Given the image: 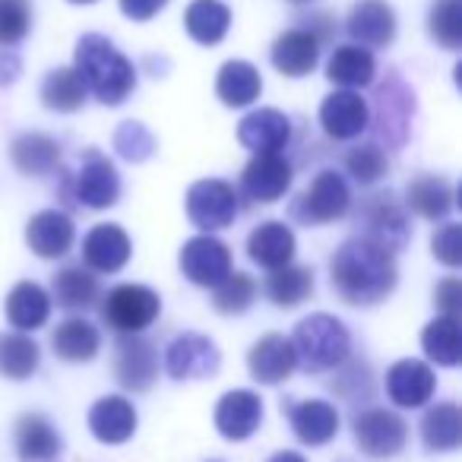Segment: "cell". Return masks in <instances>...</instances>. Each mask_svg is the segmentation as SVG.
Returning <instances> with one entry per match:
<instances>
[{
    "label": "cell",
    "mask_w": 462,
    "mask_h": 462,
    "mask_svg": "<svg viewBox=\"0 0 462 462\" xmlns=\"http://www.w3.org/2000/svg\"><path fill=\"white\" fill-rule=\"evenodd\" d=\"M329 285L348 308H374L399 285L396 257L365 238H348L329 260Z\"/></svg>",
    "instance_id": "6da1fadb"
},
{
    "label": "cell",
    "mask_w": 462,
    "mask_h": 462,
    "mask_svg": "<svg viewBox=\"0 0 462 462\" xmlns=\"http://www.w3.org/2000/svg\"><path fill=\"white\" fill-rule=\"evenodd\" d=\"M73 73L83 83L86 96L98 98L108 108H117L136 89V67L115 48V42L98 32H89L77 42Z\"/></svg>",
    "instance_id": "7a4b0ae2"
},
{
    "label": "cell",
    "mask_w": 462,
    "mask_h": 462,
    "mask_svg": "<svg viewBox=\"0 0 462 462\" xmlns=\"http://www.w3.org/2000/svg\"><path fill=\"white\" fill-rule=\"evenodd\" d=\"M291 348H295L298 367H304L308 374L336 371L352 355V333L339 317L310 314L295 327Z\"/></svg>",
    "instance_id": "3957f363"
},
{
    "label": "cell",
    "mask_w": 462,
    "mask_h": 462,
    "mask_svg": "<svg viewBox=\"0 0 462 462\" xmlns=\"http://www.w3.org/2000/svg\"><path fill=\"white\" fill-rule=\"evenodd\" d=\"M60 197L83 209H111L121 199V174L98 149H83L73 168L60 171Z\"/></svg>",
    "instance_id": "277c9868"
},
{
    "label": "cell",
    "mask_w": 462,
    "mask_h": 462,
    "mask_svg": "<svg viewBox=\"0 0 462 462\" xmlns=\"http://www.w3.org/2000/svg\"><path fill=\"white\" fill-rule=\"evenodd\" d=\"M415 89L402 79L399 70H390L383 77V83L374 89V111H371V124L374 136H377L380 149H399L409 143L411 136V117H415Z\"/></svg>",
    "instance_id": "5b68a950"
},
{
    "label": "cell",
    "mask_w": 462,
    "mask_h": 462,
    "mask_svg": "<svg viewBox=\"0 0 462 462\" xmlns=\"http://www.w3.org/2000/svg\"><path fill=\"white\" fill-rule=\"evenodd\" d=\"M355 222H358V238L383 247L393 257L399 251H405L411 241L409 209H405L402 199L393 190H377L361 199L358 212H355Z\"/></svg>",
    "instance_id": "8992f818"
},
{
    "label": "cell",
    "mask_w": 462,
    "mask_h": 462,
    "mask_svg": "<svg viewBox=\"0 0 462 462\" xmlns=\"http://www.w3.org/2000/svg\"><path fill=\"white\" fill-rule=\"evenodd\" d=\"M352 209V190L348 180L333 168L317 171V178L308 184V190L289 206V216L295 222L308 225V228H320V225L339 222Z\"/></svg>",
    "instance_id": "52a82bcc"
},
{
    "label": "cell",
    "mask_w": 462,
    "mask_h": 462,
    "mask_svg": "<svg viewBox=\"0 0 462 462\" xmlns=\"http://www.w3.org/2000/svg\"><path fill=\"white\" fill-rule=\"evenodd\" d=\"M162 314V298L149 285L124 282L102 298V320L117 336H140Z\"/></svg>",
    "instance_id": "ba28073f"
},
{
    "label": "cell",
    "mask_w": 462,
    "mask_h": 462,
    "mask_svg": "<svg viewBox=\"0 0 462 462\" xmlns=\"http://www.w3.org/2000/svg\"><path fill=\"white\" fill-rule=\"evenodd\" d=\"M238 190L228 184V180L218 178H203L197 184H190L184 199L187 218H190L193 228H199L203 235H212V231H222L228 225H235L241 212L238 203Z\"/></svg>",
    "instance_id": "9c48e42d"
},
{
    "label": "cell",
    "mask_w": 462,
    "mask_h": 462,
    "mask_svg": "<svg viewBox=\"0 0 462 462\" xmlns=\"http://www.w3.org/2000/svg\"><path fill=\"white\" fill-rule=\"evenodd\" d=\"M355 443L365 456L371 459H393L402 453L405 440H409V428L405 421L390 409H365L352 418Z\"/></svg>",
    "instance_id": "30bf717a"
},
{
    "label": "cell",
    "mask_w": 462,
    "mask_h": 462,
    "mask_svg": "<svg viewBox=\"0 0 462 462\" xmlns=\"http://www.w3.org/2000/svg\"><path fill=\"white\" fill-rule=\"evenodd\" d=\"M178 266L187 282L199 285V289H216L231 273V251L216 235H197V238L184 241L178 254Z\"/></svg>",
    "instance_id": "8fae6325"
},
{
    "label": "cell",
    "mask_w": 462,
    "mask_h": 462,
    "mask_svg": "<svg viewBox=\"0 0 462 462\" xmlns=\"http://www.w3.org/2000/svg\"><path fill=\"white\" fill-rule=\"evenodd\" d=\"M222 367V352L209 336L180 333L165 348V371L174 380H206L216 377Z\"/></svg>",
    "instance_id": "7c38bea8"
},
{
    "label": "cell",
    "mask_w": 462,
    "mask_h": 462,
    "mask_svg": "<svg viewBox=\"0 0 462 462\" xmlns=\"http://www.w3.org/2000/svg\"><path fill=\"white\" fill-rule=\"evenodd\" d=\"M291 180H295L291 162L282 152H266V155H254L245 165V171H241V190L254 203L270 206L279 203L289 193Z\"/></svg>",
    "instance_id": "4fadbf2b"
},
{
    "label": "cell",
    "mask_w": 462,
    "mask_h": 462,
    "mask_svg": "<svg viewBox=\"0 0 462 462\" xmlns=\"http://www.w3.org/2000/svg\"><path fill=\"white\" fill-rule=\"evenodd\" d=\"M115 377L124 390H152L159 380V348L143 336H121L115 346Z\"/></svg>",
    "instance_id": "5bb4252c"
},
{
    "label": "cell",
    "mask_w": 462,
    "mask_h": 462,
    "mask_svg": "<svg viewBox=\"0 0 462 462\" xmlns=\"http://www.w3.org/2000/svg\"><path fill=\"white\" fill-rule=\"evenodd\" d=\"M346 32L352 39V45L361 48H390L396 42L399 23L396 10L386 4V0H358L352 10H348Z\"/></svg>",
    "instance_id": "9a60e30c"
},
{
    "label": "cell",
    "mask_w": 462,
    "mask_h": 462,
    "mask_svg": "<svg viewBox=\"0 0 462 462\" xmlns=\"http://www.w3.org/2000/svg\"><path fill=\"white\" fill-rule=\"evenodd\" d=\"M317 117H320V127L329 140L346 143V140H358L367 130V124H371V108H367V102L358 92L336 89L323 98L320 115Z\"/></svg>",
    "instance_id": "2e32d148"
},
{
    "label": "cell",
    "mask_w": 462,
    "mask_h": 462,
    "mask_svg": "<svg viewBox=\"0 0 462 462\" xmlns=\"http://www.w3.org/2000/svg\"><path fill=\"white\" fill-rule=\"evenodd\" d=\"M130 235L115 222H102L92 225L83 238V263L89 273H121L130 263Z\"/></svg>",
    "instance_id": "e0dca14e"
},
{
    "label": "cell",
    "mask_w": 462,
    "mask_h": 462,
    "mask_svg": "<svg viewBox=\"0 0 462 462\" xmlns=\"http://www.w3.org/2000/svg\"><path fill=\"white\" fill-rule=\"evenodd\" d=\"M73 241H77V228H73V218L64 209H42L26 225L29 251L42 260H58L70 254Z\"/></svg>",
    "instance_id": "ac0fdd59"
},
{
    "label": "cell",
    "mask_w": 462,
    "mask_h": 462,
    "mask_svg": "<svg viewBox=\"0 0 462 462\" xmlns=\"http://www.w3.org/2000/svg\"><path fill=\"white\" fill-rule=\"evenodd\" d=\"M295 367H298L295 348H291L289 336H282V333H266L263 339L254 342L251 355H247V371L263 386L285 383Z\"/></svg>",
    "instance_id": "d6986e66"
},
{
    "label": "cell",
    "mask_w": 462,
    "mask_h": 462,
    "mask_svg": "<svg viewBox=\"0 0 462 462\" xmlns=\"http://www.w3.org/2000/svg\"><path fill=\"white\" fill-rule=\"evenodd\" d=\"M437 390V377L430 365L415 358H402L386 371V396L399 405V409H421L430 402Z\"/></svg>",
    "instance_id": "ffe728a7"
},
{
    "label": "cell",
    "mask_w": 462,
    "mask_h": 462,
    "mask_svg": "<svg viewBox=\"0 0 462 462\" xmlns=\"http://www.w3.org/2000/svg\"><path fill=\"white\" fill-rule=\"evenodd\" d=\"M295 231L289 228L279 218H270V222H260L257 228L247 235V257L251 263H257L260 270H282L295 260Z\"/></svg>",
    "instance_id": "44dd1931"
},
{
    "label": "cell",
    "mask_w": 462,
    "mask_h": 462,
    "mask_svg": "<svg viewBox=\"0 0 462 462\" xmlns=\"http://www.w3.org/2000/svg\"><path fill=\"white\" fill-rule=\"evenodd\" d=\"M263 421V399L254 390H231L216 405V428L228 440H247Z\"/></svg>",
    "instance_id": "7402d4cb"
},
{
    "label": "cell",
    "mask_w": 462,
    "mask_h": 462,
    "mask_svg": "<svg viewBox=\"0 0 462 462\" xmlns=\"http://www.w3.org/2000/svg\"><path fill=\"white\" fill-rule=\"evenodd\" d=\"M238 140L254 155L279 152L291 140V121L279 108H257L238 124Z\"/></svg>",
    "instance_id": "603a6c76"
},
{
    "label": "cell",
    "mask_w": 462,
    "mask_h": 462,
    "mask_svg": "<svg viewBox=\"0 0 462 462\" xmlns=\"http://www.w3.org/2000/svg\"><path fill=\"white\" fill-rule=\"evenodd\" d=\"M270 60L282 77L301 79V77H308V73H314L317 64H320V42H317L308 29L295 26L273 42Z\"/></svg>",
    "instance_id": "cb8c5ba5"
},
{
    "label": "cell",
    "mask_w": 462,
    "mask_h": 462,
    "mask_svg": "<svg viewBox=\"0 0 462 462\" xmlns=\"http://www.w3.org/2000/svg\"><path fill=\"white\" fill-rule=\"evenodd\" d=\"M291 430L308 447H323L339 434V411L327 399H304V402L289 405Z\"/></svg>",
    "instance_id": "d4e9b609"
},
{
    "label": "cell",
    "mask_w": 462,
    "mask_h": 462,
    "mask_svg": "<svg viewBox=\"0 0 462 462\" xmlns=\"http://www.w3.org/2000/svg\"><path fill=\"white\" fill-rule=\"evenodd\" d=\"M402 206L428 222H443L456 206L453 184L447 178H437V174H421V178L409 180Z\"/></svg>",
    "instance_id": "484cf974"
},
{
    "label": "cell",
    "mask_w": 462,
    "mask_h": 462,
    "mask_svg": "<svg viewBox=\"0 0 462 462\" xmlns=\"http://www.w3.org/2000/svg\"><path fill=\"white\" fill-rule=\"evenodd\" d=\"M263 92V77L251 60H225L216 77V96L225 108H247Z\"/></svg>",
    "instance_id": "4316f807"
},
{
    "label": "cell",
    "mask_w": 462,
    "mask_h": 462,
    "mask_svg": "<svg viewBox=\"0 0 462 462\" xmlns=\"http://www.w3.org/2000/svg\"><path fill=\"white\" fill-rule=\"evenodd\" d=\"M89 430L102 443H127L136 430V409L124 396H102L89 409Z\"/></svg>",
    "instance_id": "83f0119b"
},
{
    "label": "cell",
    "mask_w": 462,
    "mask_h": 462,
    "mask_svg": "<svg viewBox=\"0 0 462 462\" xmlns=\"http://www.w3.org/2000/svg\"><path fill=\"white\" fill-rule=\"evenodd\" d=\"M64 440L45 415H23L16 421V453L23 462H58Z\"/></svg>",
    "instance_id": "f1b7e54d"
},
{
    "label": "cell",
    "mask_w": 462,
    "mask_h": 462,
    "mask_svg": "<svg viewBox=\"0 0 462 462\" xmlns=\"http://www.w3.org/2000/svg\"><path fill=\"white\" fill-rule=\"evenodd\" d=\"M7 320L16 327V333H35L51 317V295L39 282H16L7 295Z\"/></svg>",
    "instance_id": "f546056e"
},
{
    "label": "cell",
    "mask_w": 462,
    "mask_h": 462,
    "mask_svg": "<svg viewBox=\"0 0 462 462\" xmlns=\"http://www.w3.org/2000/svg\"><path fill=\"white\" fill-rule=\"evenodd\" d=\"M377 77V60L367 48L361 45H339L333 48L327 60V79L333 86H342V89H365V86L374 83Z\"/></svg>",
    "instance_id": "4dcf8cb0"
},
{
    "label": "cell",
    "mask_w": 462,
    "mask_h": 462,
    "mask_svg": "<svg viewBox=\"0 0 462 462\" xmlns=\"http://www.w3.org/2000/svg\"><path fill=\"white\" fill-rule=\"evenodd\" d=\"M102 289H98V279L86 270L83 263L60 266L51 279V301H58V308L64 310H89L98 301Z\"/></svg>",
    "instance_id": "1f68e13d"
},
{
    "label": "cell",
    "mask_w": 462,
    "mask_h": 462,
    "mask_svg": "<svg viewBox=\"0 0 462 462\" xmlns=\"http://www.w3.org/2000/svg\"><path fill=\"white\" fill-rule=\"evenodd\" d=\"M51 348L60 361H70V365H83L92 361L102 348V336L83 317H70V320L58 323V329L51 333Z\"/></svg>",
    "instance_id": "d6a6232c"
},
{
    "label": "cell",
    "mask_w": 462,
    "mask_h": 462,
    "mask_svg": "<svg viewBox=\"0 0 462 462\" xmlns=\"http://www.w3.org/2000/svg\"><path fill=\"white\" fill-rule=\"evenodd\" d=\"M10 159H14L16 171L29 174V178H42L60 165V143L48 134H23L10 146Z\"/></svg>",
    "instance_id": "836d02e7"
},
{
    "label": "cell",
    "mask_w": 462,
    "mask_h": 462,
    "mask_svg": "<svg viewBox=\"0 0 462 462\" xmlns=\"http://www.w3.org/2000/svg\"><path fill=\"white\" fill-rule=\"evenodd\" d=\"M184 29L197 45H218L231 29V10L222 0H193L184 10Z\"/></svg>",
    "instance_id": "e575fe53"
},
{
    "label": "cell",
    "mask_w": 462,
    "mask_h": 462,
    "mask_svg": "<svg viewBox=\"0 0 462 462\" xmlns=\"http://www.w3.org/2000/svg\"><path fill=\"white\" fill-rule=\"evenodd\" d=\"M421 440L434 453H449L462 443V411L456 402H437L421 418Z\"/></svg>",
    "instance_id": "d590c367"
},
{
    "label": "cell",
    "mask_w": 462,
    "mask_h": 462,
    "mask_svg": "<svg viewBox=\"0 0 462 462\" xmlns=\"http://www.w3.org/2000/svg\"><path fill=\"white\" fill-rule=\"evenodd\" d=\"M314 270H308V266H282V270H276L270 279H266L263 291L266 298H270L276 308L282 310H291L298 308V304H304L310 295H314Z\"/></svg>",
    "instance_id": "8d00e7d4"
},
{
    "label": "cell",
    "mask_w": 462,
    "mask_h": 462,
    "mask_svg": "<svg viewBox=\"0 0 462 462\" xmlns=\"http://www.w3.org/2000/svg\"><path fill=\"white\" fill-rule=\"evenodd\" d=\"M42 348L26 333H0V374L7 380H29L39 371Z\"/></svg>",
    "instance_id": "74e56055"
},
{
    "label": "cell",
    "mask_w": 462,
    "mask_h": 462,
    "mask_svg": "<svg viewBox=\"0 0 462 462\" xmlns=\"http://www.w3.org/2000/svg\"><path fill=\"white\" fill-rule=\"evenodd\" d=\"M421 346L434 365L440 367H456L462 361V336H459V320L456 317H434L424 327Z\"/></svg>",
    "instance_id": "f35d334b"
},
{
    "label": "cell",
    "mask_w": 462,
    "mask_h": 462,
    "mask_svg": "<svg viewBox=\"0 0 462 462\" xmlns=\"http://www.w3.org/2000/svg\"><path fill=\"white\" fill-rule=\"evenodd\" d=\"M42 105L48 111L58 115H73L86 105V89L79 83V77L73 73V67H58L45 77L42 83Z\"/></svg>",
    "instance_id": "ab89813d"
},
{
    "label": "cell",
    "mask_w": 462,
    "mask_h": 462,
    "mask_svg": "<svg viewBox=\"0 0 462 462\" xmlns=\"http://www.w3.org/2000/svg\"><path fill=\"white\" fill-rule=\"evenodd\" d=\"M254 298H257V282H254L247 273H235L231 270L222 282L212 289V308L225 317H235V314H245L251 310Z\"/></svg>",
    "instance_id": "60d3db41"
},
{
    "label": "cell",
    "mask_w": 462,
    "mask_h": 462,
    "mask_svg": "<svg viewBox=\"0 0 462 462\" xmlns=\"http://www.w3.org/2000/svg\"><path fill=\"white\" fill-rule=\"evenodd\" d=\"M428 32L447 51L462 48V0H434L428 14Z\"/></svg>",
    "instance_id": "b9f144b4"
},
{
    "label": "cell",
    "mask_w": 462,
    "mask_h": 462,
    "mask_svg": "<svg viewBox=\"0 0 462 462\" xmlns=\"http://www.w3.org/2000/svg\"><path fill=\"white\" fill-rule=\"evenodd\" d=\"M346 171L358 180L361 187L377 184L380 178H386L390 171V159L377 143H358L346 152Z\"/></svg>",
    "instance_id": "7bdbcfd3"
},
{
    "label": "cell",
    "mask_w": 462,
    "mask_h": 462,
    "mask_svg": "<svg viewBox=\"0 0 462 462\" xmlns=\"http://www.w3.org/2000/svg\"><path fill=\"white\" fill-rule=\"evenodd\" d=\"M115 149L121 159L134 162V165H140V162L152 159L155 152V136L149 134L146 124L140 121H124L121 127L115 130Z\"/></svg>",
    "instance_id": "ee69618b"
},
{
    "label": "cell",
    "mask_w": 462,
    "mask_h": 462,
    "mask_svg": "<svg viewBox=\"0 0 462 462\" xmlns=\"http://www.w3.org/2000/svg\"><path fill=\"white\" fill-rule=\"evenodd\" d=\"M32 29V4L29 0H0V48H14Z\"/></svg>",
    "instance_id": "f6af8a7d"
},
{
    "label": "cell",
    "mask_w": 462,
    "mask_h": 462,
    "mask_svg": "<svg viewBox=\"0 0 462 462\" xmlns=\"http://www.w3.org/2000/svg\"><path fill=\"white\" fill-rule=\"evenodd\" d=\"M430 254L440 260L443 266L456 270L462 263V225L459 222H443L440 228L430 235Z\"/></svg>",
    "instance_id": "bcb514c9"
},
{
    "label": "cell",
    "mask_w": 462,
    "mask_h": 462,
    "mask_svg": "<svg viewBox=\"0 0 462 462\" xmlns=\"http://www.w3.org/2000/svg\"><path fill=\"white\" fill-rule=\"evenodd\" d=\"M333 390L346 399H358V396H371V371H367L365 361H342L339 365V377L333 380Z\"/></svg>",
    "instance_id": "7dc6e473"
},
{
    "label": "cell",
    "mask_w": 462,
    "mask_h": 462,
    "mask_svg": "<svg viewBox=\"0 0 462 462\" xmlns=\"http://www.w3.org/2000/svg\"><path fill=\"white\" fill-rule=\"evenodd\" d=\"M434 304L440 308L443 317H456L459 320V304H462V282L459 279H443L434 289Z\"/></svg>",
    "instance_id": "c3c4849f"
},
{
    "label": "cell",
    "mask_w": 462,
    "mask_h": 462,
    "mask_svg": "<svg viewBox=\"0 0 462 462\" xmlns=\"http://www.w3.org/2000/svg\"><path fill=\"white\" fill-rule=\"evenodd\" d=\"M298 23H301V29H308V32L320 42V48L329 45V42L336 39V16L327 14V10H320V14H310V16H301Z\"/></svg>",
    "instance_id": "681fc988"
},
{
    "label": "cell",
    "mask_w": 462,
    "mask_h": 462,
    "mask_svg": "<svg viewBox=\"0 0 462 462\" xmlns=\"http://www.w3.org/2000/svg\"><path fill=\"white\" fill-rule=\"evenodd\" d=\"M117 4H121V14L134 23H149L168 7V0H117Z\"/></svg>",
    "instance_id": "f907efd6"
},
{
    "label": "cell",
    "mask_w": 462,
    "mask_h": 462,
    "mask_svg": "<svg viewBox=\"0 0 462 462\" xmlns=\"http://www.w3.org/2000/svg\"><path fill=\"white\" fill-rule=\"evenodd\" d=\"M23 73V60L14 48H0V86H14Z\"/></svg>",
    "instance_id": "816d5d0a"
},
{
    "label": "cell",
    "mask_w": 462,
    "mask_h": 462,
    "mask_svg": "<svg viewBox=\"0 0 462 462\" xmlns=\"http://www.w3.org/2000/svg\"><path fill=\"white\" fill-rule=\"evenodd\" d=\"M266 462H308L301 453H295V449H282V453H276V456H270Z\"/></svg>",
    "instance_id": "f5cc1de1"
},
{
    "label": "cell",
    "mask_w": 462,
    "mask_h": 462,
    "mask_svg": "<svg viewBox=\"0 0 462 462\" xmlns=\"http://www.w3.org/2000/svg\"><path fill=\"white\" fill-rule=\"evenodd\" d=\"M70 4H96V0H70Z\"/></svg>",
    "instance_id": "db71d44e"
},
{
    "label": "cell",
    "mask_w": 462,
    "mask_h": 462,
    "mask_svg": "<svg viewBox=\"0 0 462 462\" xmlns=\"http://www.w3.org/2000/svg\"><path fill=\"white\" fill-rule=\"evenodd\" d=\"M291 4H310V0H291Z\"/></svg>",
    "instance_id": "11a10c76"
}]
</instances>
